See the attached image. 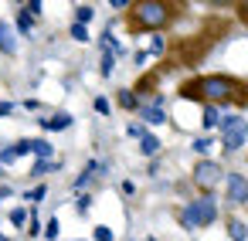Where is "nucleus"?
I'll return each mask as SVG.
<instances>
[{"label": "nucleus", "mask_w": 248, "mask_h": 241, "mask_svg": "<svg viewBox=\"0 0 248 241\" xmlns=\"http://www.w3.org/2000/svg\"><path fill=\"white\" fill-rule=\"evenodd\" d=\"M180 99H207V102H217V105H228V102H245V85L238 78H228V75H204L197 82H187L180 89Z\"/></svg>", "instance_id": "1"}, {"label": "nucleus", "mask_w": 248, "mask_h": 241, "mask_svg": "<svg viewBox=\"0 0 248 241\" xmlns=\"http://www.w3.org/2000/svg\"><path fill=\"white\" fill-rule=\"evenodd\" d=\"M133 21L143 31H160L173 21V7H170V0H140L133 11Z\"/></svg>", "instance_id": "2"}, {"label": "nucleus", "mask_w": 248, "mask_h": 241, "mask_svg": "<svg viewBox=\"0 0 248 241\" xmlns=\"http://www.w3.org/2000/svg\"><path fill=\"white\" fill-rule=\"evenodd\" d=\"M214 217H217V200H214L211 194L190 200V204L184 207V214H180L184 227H190V231H194V227H207V224H214Z\"/></svg>", "instance_id": "3"}, {"label": "nucleus", "mask_w": 248, "mask_h": 241, "mask_svg": "<svg viewBox=\"0 0 248 241\" xmlns=\"http://www.w3.org/2000/svg\"><path fill=\"white\" fill-rule=\"evenodd\" d=\"M217 126H221V143H224L231 153H238V150L245 146V133H248L245 119H241V116H228V119H217Z\"/></svg>", "instance_id": "4"}, {"label": "nucleus", "mask_w": 248, "mask_h": 241, "mask_svg": "<svg viewBox=\"0 0 248 241\" xmlns=\"http://www.w3.org/2000/svg\"><path fill=\"white\" fill-rule=\"evenodd\" d=\"M194 183H197L201 190H214V187L221 183V166H217L214 160H201V163L194 166Z\"/></svg>", "instance_id": "5"}, {"label": "nucleus", "mask_w": 248, "mask_h": 241, "mask_svg": "<svg viewBox=\"0 0 248 241\" xmlns=\"http://www.w3.org/2000/svg\"><path fill=\"white\" fill-rule=\"evenodd\" d=\"M228 200L238 204V207L248 200V180H245V173H228Z\"/></svg>", "instance_id": "6"}, {"label": "nucleus", "mask_w": 248, "mask_h": 241, "mask_svg": "<svg viewBox=\"0 0 248 241\" xmlns=\"http://www.w3.org/2000/svg\"><path fill=\"white\" fill-rule=\"evenodd\" d=\"M136 109H140V119H143L146 126H163V122H167V116H163L160 105H136Z\"/></svg>", "instance_id": "7"}, {"label": "nucleus", "mask_w": 248, "mask_h": 241, "mask_svg": "<svg viewBox=\"0 0 248 241\" xmlns=\"http://www.w3.org/2000/svg\"><path fill=\"white\" fill-rule=\"evenodd\" d=\"M68 126H72V116L68 112H55V116L41 119V129L45 133H58V129H68Z\"/></svg>", "instance_id": "8"}, {"label": "nucleus", "mask_w": 248, "mask_h": 241, "mask_svg": "<svg viewBox=\"0 0 248 241\" xmlns=\"http://www.w3.org/2000/svg\"><path fill=\"white\" fill-rule=\"evenodd\" d=\"M0 51H4V55H14L17 51V38H14V31H11L7 21H0Z\"/></svg>", "instance_id": "9"}, {"label": "nucleus", "mask_w": 248, "mask_h": 241, "mask_svg": "<svg viewBox=\"0 0 248 241\" xmlns=\"http://www.w3.org/2000/svg\"><path fill=\"white\" fill-rule=\"evenodd\" d=\"M160 146H163V143H160L153 133H143V136H140V153H143V156H156Z\"/></svg>", "instance_id": "10"}, {"label": "nucleus", "mask_w": 248, "mask_h": 241, "mask_svg": "<svg viewBox=\"0 0 248 241\" xmlns=\"http://www.w3.org/2000/svg\"><path fill=\"white\" fill-rule=\"evenodd\" d=\"M17 31H21V38H31V31H34V17H31L28 11L17 14Z\"/></svg>", "instance_id": "11"}, {"label": "nucleus", "mask_w": 248, "mask_h": 241, "mask_svg": "<svg viewBox=\"0 0 248 241\" xmlns=\"http://www.w3.org/2000/svg\"><path fill=\"white\" fill-rule=\"evenodd\" d=\"M217 119H221V112H217V102H211V105L204 109V119H201V122H204L207 129H214V126H217Z\"/></svg>", "instance_id": "12"}, {"label": "nucleus", "mask_w": 248, "mask_h": 241, "mask_svg": "<svg viewBox=\"0 0 248 241\" xmlns=\"http://www.w3.org/2000/svg\"><path fill=\"white\" fill-rule=\"evenodd\" d=\"M28 146H31L34 156H51V143L48 139H28Z\"/></svg>", "instance_id": "13"}, {"label": "nucleus", "mask_w": 248, "mask_h": 241, "mask_svg": "<svg viewBox=\"0 0 248 241\" xmlns=\"http://www.w3.org/2000/svg\"><path fill=\"white\" fill-rule=\"evenodd\" d=\"M119 105H123V109H136V105H140V99L133 95V89H123V92H119Z\"/></svg>", "instance_id": "14"}, {"label": "nucleus", "mask_w": 248, "mask_h": 241, "mask_svg": "<svg viewBox=\"0 0 248 241\" xmlns=\"http://www.w3.org/2000/svg\"><path fill=\"white\" fill-rule=\"evenodd\" d=\"M72 38H75V41H89V24H78V21H75V24H72Z\"/></svg>", "instance_id": "15"}, {"label": "nucleus", "mask_w": 248, "mask_h": 241, "mask_svg": "<svg viewBox=\"0 0 248 241\" xmlns=\"http://www.w3.org/2000/svg\"><path fill=\"white\" fill-rule=\"evenodd\" d=\"M58 231H62V224H58V217H51V221L45 224V238H48V241H55V238H58Z\"/></svg>", "instance_id": "16"}, {"label": "nucleus", "mask_w": 248, "mask_h": 241, "mask_svg": "<svg viewBox=\"0 0 248 241\" xmlns=\"http://www.w3.org/2000/svg\"><path fill=\"white\" fill-rule=\"evenodd\" d=\"M92 17H95V11H92V7H78V11H75V21H78V24H89Z\"/></svg>", "instance_id": "17"}, {"label": "nucleus", "mask_w": 248, "mask_h": 241, "mask_svg": "<svg viewBox=\"0 0 248 241\" xmlns=\"http://www.w3.org/2000/svg\"><path fill=\"white\" fill-rule=\"evenodd\" d=\"M112 68H116V58H112V51H106V58H102V68H99V72L109 78V75H112Z\"/></svg>", "instance_id": "18"}, {"label": "nucleus", "mask_w": 248, "mask_h": 241, "mask_svg": "<svg viewBox=\"0 0 248 241\" xmlns=\"http://www.w3.org/2000/svg\"><path fill=\"white\" fill-rule=\"evenodd\" d=\"M95 112H99V116H109V112H112L109 99H102V95H99V99H95Z\"/></svg>", "instance_id": "19"}, {"label": "nucleus", "mask_w": 248, "mask_h": 241, "mask_svg": "<svg viewBox=\"0 0 248 241\" xmlns=\"http://www.w3.org/2000/svg\"><path fill=\"white\" fill-rule=\"evenodd\" d=\"M211 146H214L211 139H194V150H197V153H204V156L211 153Z\"/></svg>", "instance_id": "20"}, {"label": "nucleus", "mask_w": 248, "mask_h": 241, "mask_svg": "<svg viewBox=\"0 0 248 241\" xmlns=\"http://www.w3.org/2000/svg\"><path fill=\"white\" fill-rule=\"evenodd\" d=\"M11 221H14V224H24V221H28V211H24V207H14V211H11Z\"/></svg>", "instance_id": "21"}, {"label": "nucleus", "mask_w": 248, "mask_h": 241, "mask_svg": "<svg viewBox=\"0 0 248 241\" xmlns=\"http://www.w3.org/2000/svg\"><path fill=\"white\" fill-rule=\"evenodd\" d=\"M24 224H28V234H31V238H34V234H41V221H38L34 214H31V221H24Z\"/></svg>", "instance_id": "22"}, {"label": "nucleus", "mask_w": 248, "mask_h": 241, "mask_svg": "<svg viewBox=\"0 0 248 241\" xmlns=\"http://www.w3.org/2000/svg\"><path fill=\"white\" fill-rule=\"evenodd\" d=\"M95 241H112V231H109L106 224H99V227H95Z\"/></svg>", "instance_id": "23"}, {"label": "nucleus", "mask_w": 248, "mask_h": 241, "mask_svg": "<svg viewBox=\"0 0 248 241\" xmlns=\"http://www.w3.org/2000/svg\"><path fill=\"white\" fill-rule=\"evenodd\" d=\"M126 133H129L133 139H140V136L146 133V126H140V122H129V129H126Z\"/></svg>", "instance_id": "24"}, {"label": "nucleus", "mask_w": 248, "mask_h": 241, "mask_svg": "<svg viewBox=\"0 0 248 241\" xmlns=\"http://www.w3.org/2000/svg\"><path fill=\"white\" fill-rule=\"evenodd\" d=\"M75 207H78V211H82V214H85V211H89V207H92V197H89V194H82V197H78V200H75Z\"/></svg>", "instance_id": "25"}, {"label": "nucleus", "mask_w": 248, "mask_h": 241, "mask_svg": "<svg viewBox=\"0 0 248 241\" xmlns=\"http://www.w3.org/2000/svg\"><path fill=\"white\" fill-rule=\"evenodd\" d=\"M45 194H48V187H34V190H31V194H28V200H34V204H38V200H41V197H45Z\"/></svg>", "instance_id": "26"}, {"label": "nucleus", "mask_w": 248, "mask_h": 241, "mask_svg": "<svg viewBox=\"0 0 248 241\" xmlns=\"http://www.w3.org/2000/svg\"><path fill=\"white\" fill-rule=\"evenodd\" d=\"M24 11H28L31 17H34V14H41V0H28V7H24Z\"/></svg>", "instance_id": "27"}, {"label": "nucleus", "mask_w": 248, "mask_h": 241, "mask_svg": "<svg viewBox=\"0 0 248 241\" xmlns=\"http://www.w3.org/2000/svg\"><path fill=\"white\" fill-rule=\"evenodd\" d=\"M150 51H153V55H163V38H156V41H153V48H150Z\"/></svg>", "instance_id": "28"}, {"label": "nucleus", "mask_w": 248, "mask_h": 241, "mask_svg": "<svg viewBox=\"0 0 248 241\" xmlns=\"http://www.w3.org/2000/svg\"><path fill=\"white\" fill-rule=\"evenodd\" d=\"M11 112H14V105H11V102H0V116H11Z\"/></svg>", "instance_id": "29"}, {"label": "nucleus", "mask_w": 248, "mask_h": 241, "mask_svg": "<svg viewBox=\"0 0 248 241\" xmlns=\"http://www.w3.org/2000/svg\"><path fill=\"white\" fill-rule=\"evenodd\" d=\"M204 4H211V7H224V4H231V0H204Z\"/></svg>", "instance_id": "30"}, {"label": "nucleus", "mask_w": 248, "mask_h": 241, "mask_svg": "<svg viewBox=\"0 0 248 241\" xmlns=\"http://www.w3.org/2000/svg\"><path fill=\"white\" fill-rule=\"evenodd\" d=\"M112 7H116V11H123V7H129V0H112Z\"/></svg>", "instance_id": "31"}, {"label": "nucleus", "mask_w": 248, "mask_h": 241, "mask_svg": "<svg viewBox=\"0 0 248 241\" xmlns=\"http://www.w3.org/2000/svg\"><path fill=\"white\" fill-rule=\"evenodd\" d=\"M4 197H11V187H0V200H4Z\"/></svg>", "instance_id": "32"}, {"label": "nucleus", "mask_w": 248, "mask_h": 241, "mask_svg": "<svg viewBox=\"0 0 248 241\" xmlns=\"http://www.w3.org/2000/svg\"><path fill=\"white\" fill-rule=\"evenodd\" d=\"M0 241H7V238H4V234H0Z\"/></svg>", "instance_id": "33"}]
</instances>
